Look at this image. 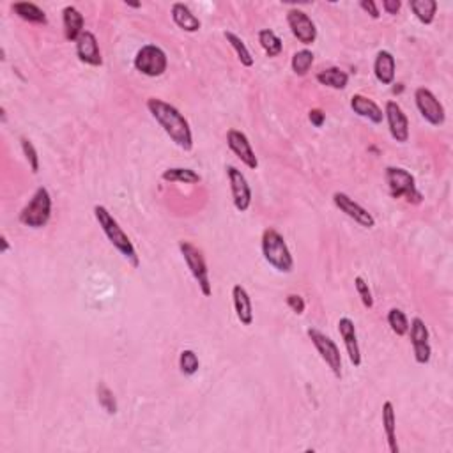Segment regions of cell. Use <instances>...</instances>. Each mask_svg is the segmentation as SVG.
Segmentation results:
<instances>
[{
    "label": "cell",
    "mask_w": 453,
    "mask_h": 453,
    "mask_svg": "<svg viewBox=\"0 0 453 453\" xmlns=\"http://www.w3.org/2000/svg\"><path fill=\"white\" fill-rule=\"evenodd\" d=\"M147 110L177 147H180L183 151L193 149V134H191L190 122L176 106L159 98H149Z\"/></svg>",
    "instance_id": "1"
},
{
    "label": "cell",
    "mask_w": 453,
    "mask_h": 453,
    "mask_svg": "<svg viewBox=\"0 0 453 453\" xmlns=\"http://www.w3.org/2000/svg\"><path fill=\"white\" fill-rule=\"evenodd\" d=\"M94 216L98 219L99 226L105 232V236L108 237L110 243L113 244L117 251L130 262L133 268H138L140 265V257H138L137 250H134L133 243L127 237V234L124 232L122 226L119 225L115 218H113L112 212L105 207V205H94Z\"/></svg>",
    "instance_id": "2"
},
{
    "label": "cell",
    "mask_w": 453,
    "mask_h": 453,
    "mask_svg": "<svg viewBox=\"0 0 453 453\" xmlns=\"http://www.w3.org/2000/svg\"><path fill=\"white\" fill-rule=\"evenodd\" d=\"M262 255L265 262L278 273H292L294 258L282 234L275 229H265L262 234Z\"/></svg>",
    "instance_id": "3"
},
{
    "label": "cell",
    "mask_w": 453,
    "mask_h": 453,
    "mask_svg": "<svg viewBox=\"0 0 453 453\" xmlns=\"http://www.w3.org/2000/svg\"><path fill=\"white\" fill-rule=\"evenodd\" d=\"M50 218H52V195L48 188L39 186L28 204L21 209L20 223L30 229H42L48 225Z\"/></svg>",
    "instance_id": "4"
},
{
    "label": "cell",
    "mask_w": 453,
    "mask_h": 453,
    "mask_svg": "<svg viewBox=\"0 0 453 453\" xmlns=\"http://www.w3.org/2000/svg\"><path fill=\"white\" fill-rule=\"evenodd\" d=\"M384 179L393 198H403L409 204H420L423 198L418 191L414 176L402 166H388L384 172Z\"/></svg>",
    "instance_id": "5"
},
{
    "label": "cell",
    "mask_w": 453,
    "mask_h": 453,
    "mask_svg": "<svg viewBox=\"0 0 453 453\" xmlns=\"http://www.w3.org/2000/svg\"><path fill=\"white\" fill-rule=\"evenodd\" d=\"M179 250L180 255L184 257V260H186V265L188 269H190L191 276H193L195 282L200 287L202 294H204L205 297H209L212 294V285L211 280H209V269L207 264H205V258L204 255H202V251L198 250L193 243H190V241H180Z\"/></svg>",
    "instance_id": "6"
},
{
    "label": "cell",
    "mask_w": 453,
    "mask_h": 453,
    "mask_svg": "<svg viewBox=\"0 0 453 453\" xmlns=\"http://www.w3.org/2000/svg\"><path fill=\"white\" fill-rule=\"evenodd\" d=\"M134 69L145 76H161L168 67V59L166 53L156 45H145L134 55Z\"/></svg>",
    "instance_id": "7"
},
{
    "label": "cell",
    "mask_w": 453,
    "mask_h": 453,
    "mask_svg": "<svg viewBox=\"0 0 453 453\" xmlns=\"http://www.w3.org/2000/svg\"><path fill=\"white\" fill-rule=\"evenodd\" d=\"M306 333L310 336L311 343L315 345V349H317V352L321 354L322 361L333 372V375L336 379H342V354H340V349L336 347V343L328 335H324V333L315 328H310Z\"/></svg>",
    "instance_id": "8"
},
{
    "label": "cell",
    "mask_w": 453,
    "mask_h": 453,
    "mask_svg": "<svg viewBox=\"0 0 453 453\" xmlns=\"http://www.w3.org/2000/svg\"><path fill=\"white\" fill-rule=\"evenodd\" d=\"M414 101H416V106L418 110H420L421 117H423L428 124H432V126H441V124H445V108H442L439 99L434 96V92L428 91V88L425 87H418L416 91H414Z\"/></svg>",
    "instance_id": "9"
},
{
    "label": "cell",
    "mask_w": 453,
    "mask_h": 453,
    "mask_svg": "<svg viewBox=\"0 0 453 453\" xmlns=\"http://www.w3.org/2000/svg\"><path fill=\"white\" fill-rule=\"evenodd\" d=\"M287 23H289L292 35L301 45H314L315 39H317V28H315V23L304 11L290 9L287 13Z\"/></svg>",
    "instance_id": "10"
},
{
    "label": "cell",
    "mask_w": 453,
    "mask_h": 453,
    "mask_svg": "<svg viewBox=\"0 0 453 453\" xmlns=\"http://www.w3.org/2000/svg\"><path fill=\"white\" fill-rule=\"evenodd\" d=\"M226 177L230 183V193H232L234 207L239 212H246L251 205V190L246 177L236 166H226Z\"/></svg>",
    "instance_id": "11"
},
{
    "label": "cell",
    "mask_w": 453,
    "mask_h": 453,
    "mask_svg": "<svg viewBox=\"0 0 453 453\" xmlns=\"http://www.w3.org/2000/svg\"><path fill=\"white\" fill-rule=\"evenodd\" d=\"M333 204H335L336 207H338L340 211L343 212V214L349 216L350 219H354L357 225L363 226V229H374L375 226L374 216H372L370 212H368L367 209L363 207V205H360L357 202H354L352 198L349 197V195L343 193V191H336V193L333 195Z\"/></svg>",
    "instance_id": "12"
},
{
    "label": "cell",
    "mask_w": 453,
    "mask_h": 453,
    "mask_svg": "<svg viewBox=\"0 0 453 453\" xmlns=\"http://www.w3.org/2000/svg\"><path fill=\"white\" fill-rule=\"evenodd\" d=\"M411 331V343H413L414 350V360L420 365H427L430 361L432 349H430V335H428V328L425 324L423 319L414 317L409 324Z\"/></svg>",
    "instance_id": "13"
},
{
    "label": "cell",
    "mask_w": 453,
    "mask_h": 453,
    "mask_svg": "<svg viewBox=\"0 0 453 453\" xmlns=\"http://www.w3.org/2000/svg\"><path fill=\"white\" fill-rule=\"evenodd\" d=\"M384 117L388 120L389 133L393 140L406 144L409 140V119L396 101H388L384 106Z\"/></svg>",
    "instance_id": "14"
},
{
    "label": "cell",
    "mask_w": 453,
    "mask_h": 453,
    "mask_svg": "<svg viewBox=\"0 0 453 453\" xmlns=\"http://www.w3.org/2000/svg\"><path fill=\"white\" fill-rule=\"evenodd\" d=\"M226 145H229L230 151L248 166V168L255 170L258 166V159L255 156L253 149H251L250 140H248L246 134L239 130H229L226 133Z\"/></svg>",
    "instance_id": "15"
},
{
    "label": "cell",
    "mask_w": 453,
    "mask_h": 453,
    "mask_svg": "<svg viewBox=\"0 0 453 453\" xmlns=\"http://www.w3.org/2000/svg\"><path fill=\"white\" fill-rule=\"evenodd\" d=\"M76 55L80 62L87 64V66L99 67L103 64L99 42L91 30H84L80 38L76 39Z\"/></svg>",
    "instance_id": "16"
},
{
    "label": "cell",
    "mask_w": 453,
    "mask_h": 453,
    "mask_svg": "<svg viewBox=\"0 0 453 453\" xmlns=\"http://www.w3.org/2000/svg\"><path fill=\"white\" fill-rule=\"evenodd\" d=\"M338 333L342 336L343 343H345L347 354H349V361L354 368H357L361 365V350H360V342H357V333L354 321L349 317H342L338 321Z\"/></svg>",
    "instance_id": "17"
},
{
    "label": "cell",
    "mask_w": 453,
    "mask_h": 453,
    "mask_svg": "<svg viewBox=\"0 0 453 453\" xmlns=\"http://www.w3.org/2000/svg\"><path fill=\"white\" fill-rule=\"evenodd\" d=\"M350 108H352L354 113H357L363 119H368L374 124H381L382 119H384V113L379 108L377 103L363 94H354L350 98Z\"/></svg>",
    "instance_id": "18"
},
{
    "label": "cell",
    "mask_w": 453,
    "mask_h": 453,
    "mask_svg": "<svg viewBox=\"0 0 453 453\" xmlns=\"http://www.w3.org/2000/svg\"><path fill=\"white\" fill-rule=\"evenodd\" d=\"M232 301L234 310H236L237 319L243 326L253 324V306H251V297L243 285L232 287Z\"/></svg>",
    "instance_id": "19"
},
{
    "label": "cell",
    "mask_w": 453,
    "mask_h": 453,
    "mask_svg": "<svg viewBox=\"0 0 453 453\" xmlns=\"http://www.w3.org/2000/svg\"><path fill=\"white\" fill-rule=\"evenodd\" d=\"M395 57H393L388 50H381L374 60V74L375 78H377L379 84L391 85L393 81H395Z\"/></svg>",
    "instance_id": "20"
},
{
    "label": "cell",
    "mask_w": 453,
    "mask_h": 453,
    "mask_svg": "<svg viewBox=\"0 0 453 453\" xmlns=\"http://www.w3.org/2000/svg\"><path fill=\"white\" fill-rule=\"evenodd\" d=\"M84 14L74 6H66L62 11V25H64V38L67 41L76 42L84 32Z\"/></svg>",
    "instance_id": "21"
},
{
    "label": "cell",
    "mask_w": 453,
    "mask_h": 453,
    "mask_svg": "<svg viewBox=\"0 0 453 453\" xmlns=\"http://www.w3.org/2000/svg\"><path fill=\"white\" fill-rule=\"evenodd\" d=\"M172 20L173 23L179 28H183L184 32H197L200 30L202 23L193 13H191L190 7L183 2L172 4Z\"/></svg>",
    "instance_id": "22"
},
{
    "label": "cell",
    "mask_w": 453,
    "mask_h": 453,
    "mask_svg": "<svg viewBox=\"0 0 453 453\" xmlns=\"http://www.w3.org/2000/svg\"><path fill=\"white\" fill-rule=\"evenodd\" d=\"M382 428H384L386 441H388L389 452L398 453V442H396V416L395 407L389 400L382 403Z\"/></svg>",
    "instance_id": "23"
},
{
    "label": "cell",
    "mask_w": 453,
    "mask_h": 453,
    "mask_svg": "<svg viewBox=\"0 0 453 453\" xmlns=\"http://www.w3.org/2000/svg\"><path fill=\"white\" fill-rule=\"evenodd\" d=\"M317 81L321 85H326V87L335 88V91H342L349 84V74L343 69H340V67H328V69L319 71Z\"/></svg>",
    "instance_id": "24"
},
{
    "label": "cell",
    "mask_w": 453,
    "mask_h": 453,
    "mask_svg": "<svg viewBox=\"0 0 453 453\" xmlns=\"http://www.w3.org/2000/svg\"><path fill=\"white\" fill-rule=\"evenodd\" d=\"M13 11L16 16H20L21 20L28 21V23H39L45 25L46 23V14L45 11L39 6L32 2H16L13 4Z\"/></svg>",
    "instance_id": "25"
},
{
    "label": "cell",
    "mask_w": 453,
    "mask_h": 453,
    "mask_svg": "<svg viewBox=\"0 0 453 453\" xmlns=\"http://www.w3.org/2000/svg\"><path fill=\"white\" fill-rule=\"evenodd\" d=\"M161 179L166 183H184V184H198L202 180L200 173H197L191 168H183V166H173L166 168L161 173Z\"/></svg>",
    "instance_id": "26"
},
{
    "label": "cell",
    "mask_w": 453,
    "mask_h": 453,
    "mask_svg": "<svg viewBox=\"0 0 453 453\" xmlns=\"http://www.w3.org/2000/svg\"><path fill=\"white\" fill-rule=\"evenodd\" d=\"M409 9L423 25H430L435 18L437 2L435 0H413L409 2Z\"/></svg>",
    "instance_id": "27"
},
{
    "label": "cell",
    "mask_w": 453,
    "mask_h": 453,
    "mask_svg": "<svg viewBox=\"0 0 453 453\" xmlns=\"http://www.w3.org/2000/svg\"><path fill=\"white\" fill-rule=\"evenodd\" d=\"M258 42H260L262 50L268 53V57H278L283 50V42L278 35L269 28H262L258 30Z\"/></svg>",
    "instance_id": "28"
},
{
    "label": "cell",
    "mask_w": 453,
    "mask_h": 453,
    "mask_svg": "<svg viewBox=\"0 0 453 453\" xmlns=\"http://www.w3.org/2000/svg\"><path fill=\"white\" fill-rule=\"evenodd\" d=\"M225 39L230 42V46L234 48V52H236L237 59H239V62L243 64L244 67H251L253 66V57H251L250 50L246 48V45H244L243 39L239 38V35H236L234 32L230 30H225Z\"/></svg>",
    "instance_id": "29"
},
{
    "label": "cell",
    "mask_w": 453,
    "mask_h": 453,
    "mask_svg": "<svg viewBox=\"0 0 453 453\" xmlns=\"http://www.w3.org/2000/svg\"><path fill=\"white\" fill-rule=\"evenodd\" d=\"M314 52H310V50H299V52H296L292 55V60H290V67H292L294 73L297 74V76H304V74L310 71L311 64H314Z\"/></svg>",
    "instance_id": "30"
},
{
    "label": "cell",
    "mask_w": 453,
    "mask_h": 453,
    "mask_svg": "<svg viewBox=\"0 0 453 453\" xmlns=\"http://www.w3.org/2000/svg\"><path fill=\"white\" fill-rule=\"evenodd\" d=\"M388 324L396 336H406L409 333V319L400 308H391L388 311Z\"/></svg>",
    "instance_id": "31"
},
{
    "label": "cell",
    "mask_w": 453,
    "mask_h": 453,
    "mask_svg": "<svg viewBox=\"0 0 453 453\" xmlns=\"http://www.w3.org/2000/svg\"><path fill=\"white\" fill-rule=\"evenodd\" d=\"M98 402L108 414H117V409H119L117 407V400L113 396L112 389L105 382H99L98 384Z\"/></svg>",
    "instance_id": "32"
},
{
    "label": "cell",
    "mask_w": 453,
    "mask_h": 453,
    "mask_svg": "<svg viewBox=\"0 0 453 453\" xmlns=\"http://www.w3.org/2000/svg\"><path fill=\"white\" fill-rule=\"evenodd\" d=\"M179 368L184 375H195L200 368V361L195 350L184 349L179 356Z\"/></svg>",
    "instance_id": "33"
},
{
    "label": "cell",
    "mask_w": 453,
    "mask_h": 453,
    "mask_svg": "<svg viewBox=\"0 0 453 453\" xmlns=\"http://www.w3.org/2000/svg\"><path fill=\"white\" fill-rule=\"evenodd\" d=\"M20 144H21V151H23L25 158H27L28 166H30L32 173H38L39 172V154L35 151L34 144L28 140L27 137H21L20 138Z\"/></svg>",
    "instance_id": "34"
},
{
    "label": "cell",
    "mask_w": 453,
    "mask_h": 453,
    "mask_svg": "<svg viewBox=\"0 0 453 453\" xmlns=\"http://www.w3.org/2000/svg\"><path fill=\"white\" fill-rule=\"evenodd\" d=\"M354 287H356L357 296H360L363 306L370 310V308L374 306V297H372V290L370 287H368L367 280H365L363 276H356V278H354Z\"/></svg>",
    "instance_id": "35"
},
{
    "label": "cell",
    "mask_w": 453,
    "mask_h": 453,
    "mask_svg": "<svg viewBox=\"0 0 453 453\" xmlns=\"http://www.w3.org/2000/svg\"><path fill=\"white\" fill-rule=\"evenodd\" d=\"M285 301H287V304H289V308L294 311V314L301 315L304 311V299L299 296V294H289Z\"/></svg>",
    "instance_id": "36"
},
{
    "label": "cell",
    "mask_w": 453,
    "mask_h": 453,
    "mask_svg": "<svg viewBox=\"0 0 453 453\" xmlns=\"http://www.w3.org/2000/svg\"><path fill=\"white\" fill-rule=\"evenodd\" d=\"M360 7H361V9L365 11V13L370 14V16L374 18V20H377V18L381 16V13H379L377 4H375L374 0H361V2H360Z\"/></svg>",
    "instance_id": "37"
},
{
    "label": "cell",
    "mask_w": 453,
    "mask_h": 453,
    "mask_svg": "<svg viewBox=\"0 0 453 453\" xmlns=\"http://www.w3.org/2000/svg\"><path fill=\"white\" fill-rule=\"evenodd\" d=\"M308 119H310V122L314 124L315 127H321L322 124H324L326 115L321 108H311L310 113H308Z\"/></svg>",
    "instance_id": "38"
},
{
    "label": "cell",
    "mask_w": 453,
    "mask_h": 453,
    "mask_svg": "<svg viewBox=\"0 0 453 453\" xmlns=\"http://www.w3.org/2000/svg\"><path fill=\"white\" fill-rule=\"evenodd\" d=\"M400 7H402L400 0H384V2H382V9L388 14H396L400 11Z\"/></svg>",
    "instance_id": "39"
},
{
    "label": "cell",
    "mask_w": 453,
    "mask_h": 453,
    "mask_svg": "<svg viewBox=\"0 0 453 453\" xmlns=\"http://www.w3.org/2000/svg\"><path fill=\"white\" fill-rule=\"evenodd\" d=\"M2 253H6L7 250H9V243H7V237L6 236H2Z\"/></svg>",
    "instance_id": "40"
},
{
    "label": "cell",
    "mask_w": 453,
    "mask_h": 453,
    "mask_svg": "<svg viewBox=\"0 0 453 453\" xmlns=\"http://www.w3.org/2000/svg\"><path fill=\"white\" fill-rule=\"evenodd\" d=\"M126 6L134 7V9H137V7H140V4H138V2H126Z\"/></svg>",
    "instance_id": "41"
}]
</instances>
